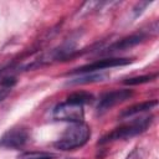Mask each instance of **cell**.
<instances>
[{
  "label": "cell",
  "mask_w": 159,
  "mask_h": 159,
  "mask_svg": "<svg viewBox=\"0 0 159 159\" xmlns=\"http://www.w3.org/2000/svg\"><path fill=\"white\" fill-rule=\"evenodd\" d=\"M29 140V132L25 128H12L5 132L0 138V148L19 149Z\"/></svg>",
  "instance_id": "obj_6"
},
{
  "label": "cell",
  "mask_w": 159,
  "mask_h": 159,
  "mask_svg": "<svg viewBox=\"0 0 159 159\" xmlns=\"http://www.w3.org/2000/svg\"><path fill=\"white\" fill-rule=\"evenodd\" d=\"M52 114L56 120H63V122H71V123H82L84 118V112L82 106L71 104L68 102L57 104L53 108Z\"/></svg>",
  "instance_id": "obj_4"
},
{
  "label": "cell",
  "mask_w": 159,
  "mask_h": 159,
  "mask_svg": "<svg viewBox=\"0 0 159 159\" xmlns=\"http://www.w3.org/2000/svg\"><path fill=\"white\" fill-rule=\"evenodd\" d=\"M16 82H17L16 77L12 76V75H10V73H6V75H4L0 78V86L2 88H6V89H11L16 84Z\"/></svg>",
  "instance_id": "obj_12"
},
{
  "label": "cell",
  "mask_w": 159,
  "mask_h": 159,
  "mask_svg": "<svg viewBox=\"0 0 159 159\" xmlns=\"http://www.w3.org/2000/svg\"><path fill=\"white\" fill-rule=\"evenodd\" d=\"M155 77H157V75H144V76L130 77V78H127L124 81V84H127V86H137V84H142V83H148V82L153 81Z\"/></svg>",
  "instance_id": "obj_11"
},
{
  "label": "cell",
  "mask_w": 159,
  "mask_h": 159,
  "mask_svg": "<svg viewBox=\"0 0 159 159\" xmlns=\"http://www.w3.org/2000/svg\"><path fill=\"white\" fill-rule=\"evenodd\" d=\"M155 106H158V101L157 99H153V101H145V102H140V103H137L134 106H130L125 109H123L119 114V117L123 119V118H129L132 116H135L138 113H142V112H147V111H150L152 108H154Z\"/></svg>",
  "instance_id": "obj_8"
},
{
  "label": "cell",
  "mask_w": 159,
  "mask_h": 159,
  "mask_svg": "<svg viewBox=\"0 0 159 159\" xmlns=\"http://www.w3.org/2000/svg\"><path fill=\"white\" fill-rule=\"evenodd\" d=\"M150 4H152L150 1H139V2H137L135 6L133 7V14H134V16H135V17L139 16V15L144 11V9H145L147 6H149Z\"/></svg>",
  "instance_id": "obj_13"
},
{
  "label": "cell",
  "mask_w": 159,
  "mask_h": 159,
  "mask_svg": "<svg viewBox=\"0 0 159 159\" xmlns=\"http://www.w3.org/2000/svg\"><path fill=\"white\" fill-rule=\"evenodd\" d=\"M133 58H127V57H111V58H103V60H98L94 61L92 63L81 66L75 68L73 71L68 72L67 75H82V73H92V72H97L99 70H104V68H109V67H117V66H125L128 63H132Z\"/></svg>",
  "instance_id": "obj_3"
},
{
  "label": "cell",
  "mask_w": 159,
  "mask_h": 159,
  "mask_svg": "<svg viewBox=\"0 0 159 159\" xmlns=\"http://www.w3.org/2000/svg\"><path fill=\"white\" fill-rule=\"evenodd\" d=\"M24 159H52V155L47 153H29L24 155Z\"/></svg>",
  "instance_id": "obj_14"
},
{
  "label": "cell",
  "mask_w": 159,
  "mask_h": 159,
  "mask_svg": "<svg viewBox=\"0 0 159 159\" xmlns=\"http://www.w3.org/2000/svg\"><path fill=\"white\" fill-rule=\"evenodd\" d=\"M133 96V92L130 89H116L111 92H106L99 98V102L97 104V112L99 114L109 111L114 106L129 99Z\"/></svg>",
  "instance_id": "obj_5"
},
{
  "label": "cell",
  "mask_w": 159,
  "mask_h": 159,
  "mask_svg": "<svg viewBox=\"0 0 159 159\" xmlns=\"http://www.w3.org/2000/svg\"><path fill=\"white\" fill-rule=\"evenodd\" d=\"M10 91L11 89H6V88H2V87L0 88V102H2L10 94Z\"/></svg>",
  "instance_id": "obj_16"
},
{
  "label": "cell",
  "mask_w": 159,
  "mask_h": 159,
  "mask_svg": "<svg viewBox=\"0 0 159 159\" xmlns=\"http://www.w3.org/2000/svg\"><path fill=\"white\" fill-rule=\"evenodd\" d=\"M125 159H140V153H139V149L138 148H135V149H133L128 155H127V158Z\"/></svg>",
  "instance_id": "obj_15"
},
{
  "label": "cell",
  "mask_w": 159,
  "mask_h": 159,
  "mask_svg": "<svg viewBox=\"0 0 159 159\" xmlns=\"http://www.w3.org/2000/svg\"><path fill=\"white\" fill-rule=\"evenodd\" d=\"M145 39H147V34L143 31L137 32V34H132L129 36H125V37L113 42L108 47L103 48V51H101V53H113V52H118V51H124V50H128L130 47L137 46L138 43L143 42Z\"/></svg>",
  "instance_id": "obj_7"
},
{
  "label": "cell",
  "mask_w": 159,
  "mask_h": 159,
  "mask_svg": "<svg viewBox=\"0 0 159 159\" xmlns=\"http://www.w3.org/2000/svg\"><path fill=\"white\" fill-rule=\"evenodd\" d=\"M91 137V129L83 123H75L68 127L60 139L53 143V147L58 150H73L83 147Z\"/></svg>",
  "instance_id": "obj_1"
},
{
  "label": "cell",
  "mask_w": 159,
  "mask_h": 159,
  "mask_svg": "<svg viewBox=\"0 0 159 159\" xmlns=\"http://www.w3.org/2000/svg\"><path fill=\"white\" fill-rule=\"evenodd\" d=\"M152 120H153L152 116L150 117H143V118L132 120L128 124H123L118 128H114L112 132L103 135L98 140V144H106V143H109V142L122 140V139H128V138L135 137V135L143 133L144 130H147V128L150 125Z\"/></svg>",
  "instance_id": "obj_2"
},
{
  "label": "cell",
  "mask_w": 159,
  "mask_h": 159,
  "mask_svg": "<svg viewBox=\"0 0 159 159\" xmlns=\"http://www.w3.org/2000/svg\"><path fill=\"white\" fill-rule=\"evenodd\" d=\"M107 78V75L99 73V72H92V73H82L78 77L70 80L67 84H86V83H93V82H101Z\"/></svg>",
  "instance_id": "obj_9"
},
{
  "label": "cell",
  "mask_w": 159,
  "mask_h": 159,
  "mask_svg": "<svg viewBox=\"0 0 159 159\" xmlns=\"http://www.w3.org/2000/svg\"><path fill=\"white\" fill-rule=\"evenodd\" d=\"M93 99H94V96L92 93H88V92H75V93H71L67 97V101L66 102H68L71 104L83 106V104L92 103Z\"/></svg>",
  "instance_id": "obj_10"
}]
</instances>
